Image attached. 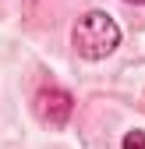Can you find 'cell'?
I'll return each mask as SVG.
<instances>
[{"instance_id": "6da1fadb", "label": "cell", "mask_w": 145, "mask_h": 149, "mask_svg": "<svg viewBox=\"0 0 145 149\" xmlns=\"http://www.w3.org/2000/svg\"><path fill=\"white\" fill-rule=\"evenodd\" d=\"M71 46L81 61H106L120 46V25L106 11H88L78 18L75 32H71Z\"/></svg>"}, {"instance_id": "277c9868", "label": "cell", "mask_w": 145, "mask_h": 149, "mask_svg": "<svg viewBox=\"0 0 145 149\" xmlns=\"http://www.w3.org/2000/svg\"><path fill=\"white\" fill-rule=\"evenodd\" d=\"M124 4H135V7H145V0H124Z\"/></svg>"}, {"instance_id": "7a4b0ae2", "label": "cell", "mask_w": 145, "mask_h": 149, "mask_svg": "<svg viewBox=\"0 0 145 149\" xmlns=\"http://www.w3.org/2000/svg\"><path fill=\"white\" fill-rule=\"evenodd\" d=\"M32 107H35V117L46 128H64L71 121V110H75V96L67 89H60V85H43L35 92Z\"/></svg>"}, {"instance_id": "3957f363", "label": "cell", "mask_w": 145, "mask_h": 149, "mask_svg": "<svg viewBox=\"0 0 145 149\" xmlns=\"http://www.w3.org/2000/svg\"><path fill=\"white\" fill-rule=\"evenodd\" d=\"M120 149H145V132H142V128H131V132H124Z\"/></svg>"}]
</instances>
